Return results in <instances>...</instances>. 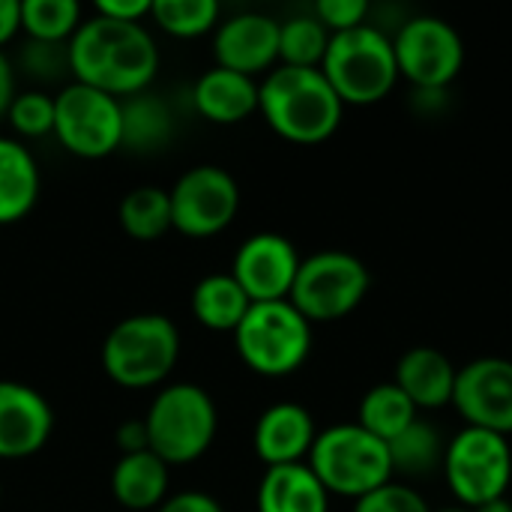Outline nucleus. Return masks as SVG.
I'll use <instances>...</instances> for the list:
<instances>
[{
  "label": "nucleus",
  "instance_id": "f257e3e1",
  "mask_svg": "<svg viewBox=\"0 0 512 512\" xmlns=\"http://www.w3.org/2000/svg\"><path fill=\"white\" fill-rule=\"evenodd\" d=\"M69 69L78 84L108 96H138L159 69L153 36L141 24L93 15L69 39Z\"/></svg>",
  "mask_w": 512,
  "mask_h": 512
},
{
  "label": "nucleus",
  "instance_id": "f03ea898",
  "mask_svg": "<svg viewBox=\"0 0 512 512\" xmlns=\"http://www.w3.org/2000/svg\"><path fill=\"white\" fill-rule=\"evenodd\" d=\"M258 108L285 141L321 144L339 129L345 105L321 69L279 66L258 87Z\"/></svg>",
  "mask_w": 512,
  "mask_h": 512
},
{
  "label": "nucleus",
  "instance_id": "7ed1b4c3",
  "mask_svg": "<svg viewBox=\"0 0 512 512\" xmlns=\"http://www.w3.org/2000/svg\"><path fill=\"white\" fill-rule=\"evenodd\" d=\"M321 72L342 105H375L390 96L399 78L393 39L372 24L333 33Z\"/></svg>",
  "mask_w": 512,
  "mask_h": 512
},
{
  "label": "nucleus",
  "instance_id": "20e7f679",
  "mask_svg": "<svg viewBox=\"0 0 512 512\" xmlns=\"http://www.w3.org/2000/svg\"><path fill=\"white\" fill-rule=\"evenodd\" d=\"M309 468L327 495L354 501L396 480L387 444L369 435L360 423H342L321 432L312 444Z\"/></svg>",
  "mask_w": 512,
  "mask_h": 512
},
{
  "label": "nucleus",
  "instance_id": "39448f33",
  "mask_svg": "<svg viewBox=\"0 0 512 512\" xmlns=\"http://www.w3.org/2000/svg\"><path fill=\"white\" fill-rule=\"evenodd\" d=\"M180 357L177 327L162 315H132L120 321L105 345L102 366L126 390H144L165 381Z\"/></svg>",
  "mask_w": 512,
  "mask_h": 512
},
{
  "label": "nucleus",
  "instance_id": "423d86ee",
  "mask_svg": "<svg viewBox=\"0 0 512 512\" xmlns=\"http://www.w3.org/2000/svg\"><path fill=\"white\" fill-rule=\"evenodd\" d=\"M216 405L195 384L165 387L147 411L150 453L168 468L201 459L216 438Z\"/></svg>",
  "mask_w": 512,
  "mask_h": 512
},
{
  "label": "nucleus",
  "instance_id": "0eeeda50",
  "mask_svg": "<svg viewBox=\"0 0 512 512\" xmlns=\"http://www.w3.org/2000/svg\"><path fill=\"white\" fill-rule=\"evenodd\" d=\"M243 363L267 378L297 372L312 351V324L288 303H252L234 330Z\"/></svg>",
  "mask_w": 512,
  "mask_h": 512
},
{
  "label": "nucleus",
  "instance_id": "6e6552de",
  "mask_svg": "<svg viewBox=\"0 0 512 512\" xmlns=\"http://www.w3.org/2000/svg\"><path fill=\"white\" fill-rule=\"evenodd\" d=\"M444 477L465 510L507 498L512 480L510 438L465 426L444 453Z\"/></svg>",
  "mask_w": 512,
  "mask_h": 512
},
{
  "label": "nucleus",
  "instance_id": "1a4fd4ad",
  "mask_svg": "<svg viewBox=\"0 0 512 512\" xmlns=\"http://www.w3.org/2000/svg\"><path fill=\"white\" fill-rule=\"evenodd\" d=\"M372 276L366 264L348 252H318L300 261L288 303L312 321L348 318L369 294Z\"/></svg>",
  "mask_w": 512,
  "mask_h": 512
},
{
  "label": "nucleus",
  "instance_id": "9d476101",
  "mask_svg": "<svg viewBox=\"0 0 512 512\" xmlns=\"http://www.w3.org/2000/svg\"><path fill=\"white\" fill-rule=\"evenodd\" d=\"M54 135L69 153L84 159L114 153L123 135L120 99L78 81L69 84L54 96Z\"/></svg>",
  "mask_w": 512,
  "mask_h": 512
},
{
  "label": "nucleus",
  "instance_id": "9b49d317",
  "mask_svg": "<svg viewBox=\"0 0 512 512\" xmlns=\"http://www.w3.org/2000/svg\"><path fill=\"white\" fill-rule=\"evenodd\" d=\"M399 75L420 90H444L465 63L462 36L435 15H417L405 21L393 39Z\"/></svg>",
  "mask_w": 512,
  "mask_h": 512
},
{
  "label": "nucleus",
  "instance_id": "f8f14e48",
  "mask_svg": "<svg viewBox=\"0 0 512 512\" xmlns=\"http://www.w3.org/2000/svg\"><path fill=\"white\" fill-rule=\"evenodd\" d=\"M171 198V225L186 237H213L225 231L240 207V189L234 177L216 165H201L186 171Z\"/></svg>",
  "mask_w": 512,
  "mask_h": 512
},
{
  "label": "nucleus",
  "instance_id": "ddd939ff",
  "mask_svg": "<svg viewBox=\"0 0 512 512\" xmlns=\"http://www.w3.org/2000/svg\"><path fill=\"white\" fill-rule=\"evenodd\" d=\"M453 405L471 429L512 435V360L480 357L459 369Z\"/></svg>",
  "mask_w": 512,
  "mask_h": 512
},
{
  "label": "nucleus",
  "instance_id": "4468645a",
  "mask_svg": "<svg viewBox=\"0 0 512 512\" xmlns=\"http://www.w3.org/2000/svg\"><path fill=\"white\" fill-rule=\"evenodd\" d=\"M300 261L303 258L288 237L255 234L237 249L231 276L252 303H276L291 297Z\"/></svg>",
  "mask_w": 512,
  "mask_h": 512
},
{
  "label": "nucleus",
  "instance_id": "2eb2a0df",
  "mask_svg": "<svg viewBox=\"0 0 512 512\" xmlns=\"http://www.w3.org/2000/svg\"><path fill=\"white\" fill-rule=\"evenodd\" d=\"M51 405L27 384L0 381V459H24L45 447Z\"/></svg>",
  "mask_w": 512,
  "mask_h": 512
},
{
  "label": "nucleus",
  "instance_id": "dca6fc26",
  "mask_svg": "<svg viewBox=\"0 0 512 512\" xmlns=\"http://www.w3.org/2000/svg\"><path fill=\"white\" fill-rule=\"evenodd\" d=\"M216 60L222 69L255 75L279 60V21L270 15H234L216 30Z\"/></svg>",
  "mask_w": 512,
  "mask_h": 512
},
{
  "label": "nucleus",
  "instance_id": "f3484780",
  "mask_svg": "<svg viewBox=\"0 0 512 512\" xmlns=\"http://www.w3.org/2000/svg\"><path fill=\"white\" fill-rule=\"evenodd\" d=\"M315 420L297 402H279L267 408L255 426V453L267 468L300 465L315 444Z\"/></svg>",
  "mask_w": 512,
  "mask_h": 512
},
{
  "label": "nucleus",
  "instance_id": "a211bd4d",
  "mask_svg": "<svg viewBox=\"0 0 512 512\" xmlns=\"http://www.w3.org/2000/svg\"><path fill=\"white\" fill-rule=\"evenodd\" d=\"M459 369L438 348H411L396 366V387L414 402L417 411H435L453 405Z\"/></svg>",
  "mask_w": 512,
  "mask_h": 512
},
{
  "label": "nucleus",
  "instance_id": "6ab92c4d",
  "mask_svg": "<svg viewBox=\"0 0 512 512\" xmlns=\"http://www.w3.org/2000/svg\"><path fill=\"white\" fill-rule=\"evenodd\" d=\"M192 99L201 117L228 126L246 120L258 108V84L249 75L216 66L198 78Z\"/></svg>",
  "mask_w": 512,
  "mask_h": 512
},
{
  "label": "nucleus",
  "instance_id": "aec40b11",
  "mask_svg": "<svg viewBox=\"0 0 512 512\" xmlns=\"http://www.w3.org/2000/svg\"><path fill=\"white\" fill-rule=\"evenodd\" d=\"M258 512H330V495L306 462L267 468L258 489Z\"/></svg>",
  "mask_w": 512,
  "mask_h": 512
},
{
  "label": "nucleus",
  "instance_id": "412c9836",
  "mask_svg": "<svg viewBox=\"0 0 512 512\" xmlns=\"http://www.w3.org/2000/svg\"><path fill=\"white\" fill-rule=\"evenodd\" d=\"M39 195V168L30 150L12 138H0V225L24 219Z\"/></svg>",
  "mask_w": 512,
  "mask_h": 512
},
{
  "label": "nucleus",
  "instance_id": "4be33fe9",
  "mask_svg": "<svg viewBox=\"0 0 512 512\" xmlns=\"http://www.w3.org/2000/svg\"><path fill=\"white\" fill-rule=\"evenodd\" d=\"M111 492L126 510L162 507L168 492V465L150 450L123 456L111 474Z\"/></svg>",
  "mask_w": 512,
  "mask_h": 512
},
{
  "label": "nucleus",
  "instance_id": "5701e85b",
  "mask_svg": "<svg viewBox=\"0 0 512 512\" xmlns=\"http://www.w3.org/2000/svg\"><path fill=\"white\" fill-rule=\"evenodd\" d=\"M249 309L252 300L231 273L207 276L192 291V312L210 330H237Z\"/></svg>",
  "mask_w": 512,
  "mask_h": 512
},
{
  "label": "nucleus",
  "instance_id": "b1692460",
  "mask_svg": "<svg viewBox=\"0 0 512 512\" xmlns=\"http://www.w3.org/2000/svg\"><path fill=\"white\" fill-rule=\"evenodd\" d=\"M390 450V465H393V477H429L432 471H438L444 465V453L447 444L441 441L438 429L417 417L399 438H393L387 444Z\"/></svg>",
  "mask_w": 512,
  "mask_h": 512
},
{
  "label": "nucleus",
  "instance_id": "393cba45",
  "mask_svg": "<svg viewBox=\"0 0 512 512\" xmlns=\"http://www.w3.org/2000/svg\"><path fill=\"white\" fill-rule=\"evenodd\" d=\"M120 120H123L120 147H129L138 153L165 147V141L171 138V129H174L171 111L165 108V102L156 96H144V93L120 102Z\"/></svg>",
  "mask_w": 512,
  "mask_h": 512
},
{
  "label": "nucleus",
  "instance_id": "a878e982",
  "mask_svg": "<svg viewBox=\"0 0 512 512\" xmlns=\"http://www.w3.org/2000/svg\"><path fill=\"white\" fill-rule=\"evenodd\" d=\"M417 417H420V411L414 408V402L396 384H378V387H372L363 396V402H360V420L357 423L369 435H375L378 441L390 444Z\"/></svg>",
  "mask_w": 512,
  "mask_h": 512
},
{
  "label": "nucleus",
  "instance_id": "bb28decb",
  "mask_svg": "<svg viewBox=\"0 0 512 512\" xmlns=\"http://www.w3.org/2000/svg\"><path fill=\"white\" fill-rule=\"evenodd\" d=\"M120 225L135 240H159L171 225V198L159 186H138L120 201Z\"/></svg>",
  "mask_w": 512,
  "mask_h": 512
},
{
  "label": "nucleus",
  "instance_id": "cd10ccee",
  "mask_svg": "<svg viewBox=\"0 0 512 512\" xmlns=\"http://www.w3.org/2000/svg\"><path fill=\"white\" fill-rule=\"evenodd\" d=\"M330 45L327 27L315 15H297L279 24V60L282 66L321 69Z\"/></svg>",
  "mask_w": 512,
  "mask_h": 512
},
{
  "label": "nucleus",
  "instance_id": "c85d7f7f",
  "mask_svg": "<svg viewBox=\"0 0 512 512\" xmlns=\"http://www.w3.org/2000/svg\"><path fill=\"white\" fill-rule=\"evenodd\" d=\"M81 6L75 0H24L21 27L36 42H69L78 30Z\"/></svg>",
  "mask_w": 512,
  "mask_h": 512
},
{
  "label": "nucleus",
  "instance_id": "c756f323",
  "mask_svg": "<svg viewBox=\"0 0 512 512\" xmlns=\"http://www.w3.org/2000/svg\"><path fill=\"white\" fill-rule=\"evenodd\" d=\"M150 15L171 36L189 39V36L207 33L216 24L219 6L216 0H156L150 6Z\"/></svg>",
  "mask_w": 512,
  "mask_h": 512
},
{
  "label": "nucleus",
  "instance_id": "7c9ffc66",
  "mask_svg": "<svg viewBox=\"0 0 512 512\" xmlns=\"http://www.w3.org/2000/svg\"><path fill=\"white\" fill-rule=\"evenodd\" d=\"M6 114L15 132H21L24 138H39V135L54 132V99L39 90L15 96Z\"/></svg>",
  "mask_w": 512,
  "mask_h": 512
},
{
  "label": "nucleus",
  "instance_id": "2f4dec72",
  "mask_svg": "<svg viewBox=\"0 0 512 512\" xmlns=\"http://www.w3.org/2000/svg\"><path fill=\"white\" fill-rule=\"evenodd\" d=\"M24 69L39 81H57L69 69V42H36L30 39L21 54Z\"/></svg>",
  "mask_w": 512,
  "mask_h": 512
},
{
  "label": "nucleus",
  "instance_id": "473e14b6",
  "mask_svg": "<svg viewBox=\"0 0 512 512\" xmlns=\"http://www.w3.org/2000/svg\"><path fill=\"white\" fill-rule=\"evenodd\" d=\"M354 512H432L429 504L423 501V495L405 483H396L390 480L387 486L363 495L357 504H354Z\"/></svg>",
  "mask_w": 512,
  "mask_h": 512
},
{
  "label": "nucleus",
  "instance_id": "72a5a7b5",
  "mask_svg": "<svg viewBox=\"0 0 512 512\" xmlns=\"http://www.w3.org/2000/svg\"><path fill=\"white\" fill-rule=\"evenodd\" d=\"M366 15H369L366 0H318L315 3V18L327 27L330 36L363 27Z\"/></svg>",
  "mask_w": 512,
  "mask_h": 512
},
{
  "label": "nucleus",
  "instance_id": "f704fd0d",
  "mask_svg": "<svg viewBox=\"0 0 512 512\" xmlns=\"http://www.w3.org/2000/svg\"><path fill=\"white\" fill-rule=\"evenodd\" d=\"M150 0H99L96 3V15H105L111 21H126V24H138L147 12H150Z\"/></svg>",
  "mask_w": 512,
  "mask_h": 512
},
{
  "label": "nucleus",
  "instance_id": "c9c22d12",
  "mask_svg": "<svg viewBox=\"0 0 512 512\" xmlns=\"http://www.w3.org/2000/svg\"><path fill=\"white\" fill-rule=\"evenodd\" d=\"M159 512H222L219 501L204 495V492H183V495H174L171 501H165Z\"/></svg>",
  "mask_w": 512,
  "mask_h": 512
},
{
  "label": "nucleus",
  "instance_id": "e433bc0d",
  "mask_svg": "<svg viewBox=\"0 0 512 512\" xmlns=\"http://www.w3.org/2000/svg\"><path fill=\"white\" fill-rule=\"evenodd\" d=\"M117 447L123 450V456H135V453L150 450L144 420H129V423H123V426L117 429Z\"/></svg>",
  "mask_w": 512,
  "mask_h": 512
},
{
  "label": "nucleus",
  "instance_id": "4c0bfd02",
  "mask_svg": "<svg viewBox=\"0 0 512 512\" xmlns=\"http://www.w3.org/2000/svg\"><path fill=\"white\" fill-rule=\"evenodd\" d=\"M21 30V3L0 0V45H6Z\"/></svg>",
  "mask_w": 512,
  "mask_h": 512
},
{
  "label": "nucleus",
  "instance_id": "58836bf2",
  "mask_svg": "<svg viewBox=\"0 0 512 512\" xmlns=\"http://www.w3.org/2000/svg\"><path fill=\"white\" fill-rule=\"evenodd\" d=\"M12 99H15V78H12V66H9V60L0 54V117L9 111Z\"/></svg>",
  "mask_w": 512,
  "mask_h": 512
},
{
  "label": "nucleus",
  "instance_id": "ea45409f",
  "mask_svg": "<svg viewBox=\"0 0 512 512\" xmlns=\"http://www.w3.org/2000/svg\"><path fill=\"white\" fill-rule=\"evenodd\" d=\"M471 512H512V504L507 498H498V501H489V504H483V507Z\"/></svg>",
  "mask_w": 512,
  "mask_h": 512
},
{
  "label": "nucleus",
  "instance_id": "a19ab883",
  "mask_svg": "<svg viewBox=\"0 0 512 512\" xmlns=\"http://www.w3.org/2000/svg\"><path fill=\"white\" fill-rule=\"evenodd\" d=\"M444 512H471V510H465V507H462V510H444Z\"/></svg>",
  "mask_w": 512,
  "mask_h": 512
},
{
  "label": "nucleus",
  "instance_id": "79ce46f5",
  "mask_svg": "<svg viewBox=\"0 0 512 512\" xmlns=\"http://www.w3.org/2000/svg\"><path fill=\"white\" fill-rule=\"evenodd\" d=\"M0 498H3V489H0Z\"/></svg>",
  "mask_w": 512,
  "mask_h": 512
}]
</instances>
